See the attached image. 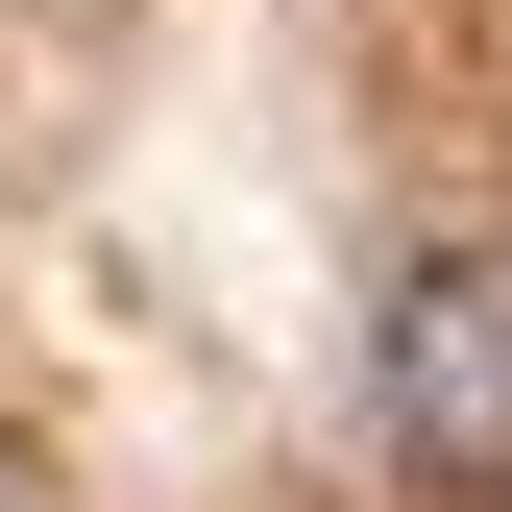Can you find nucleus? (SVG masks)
<instances>
[{
  "mask_svg": "<svg viewBox=\"0 0 512 512\" xmlns=\"http://www.w3.org/2000/svg\"><path fill=\"white\" fill-rule=\"evenodd\" d=\"M366 391L439 488H512V244H439V269L366 317Z\"/></svg>",
  "mask_w": 512,
  "mask_h": 512,
  "instance_id": "obj_1",
  "label": "nucleus"
},
{
  "mask_svg": "<svg viewBox=\"0 0 512 512\" xmlns=\"http://www.w3.org/2000/svg\"><path fill=\"white\" fill-rule=\"evenodd\" d=\"M0 512H25V464H0Z\"/></svg>",
  "mask_w": 512,
  "mask_h": 512,
  "instance_id": "obj_2",
  "label": "nucleus"
}]
</instances>
